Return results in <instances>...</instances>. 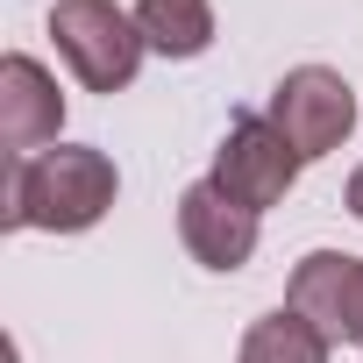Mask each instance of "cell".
Listing matches in <instances>:
<instances>
[{"label": "cell", "mask_w": 363, "mask_h": 363, "mask_svg": "<svg viewBox=\"0 0 363 363\" xmlns=\"http://www.w3.org/2000/svg\"><path fill=\"white\" fill-rule=\"evenodd\" d=\"M121 193L114 157L93 143H57L43 157H22L8 171V228H43V235H86L107 221Z\"/></svg>", "instance_id": "6da1fadb"}, {"label": "cell", "mask_w": 363, "mask_h": 363, "mask_svg": "<svg viewBox=\"0 0 363 363\" xmlns=\"http://www.w3.org/2000/svg\"><path fill=\"white\" fill-rule=\"evenodd\" d=\"M50 43H57V57L72 65V79L86 93L135 86L143 50H150L143 29H135V15L114 8V0H57V8H50Z\"/></svg>", "instance_id": "7a4b0ae2"}, {"label": "cell", "mask_w": 363, "mask_h": 363, "mask_svg": "<svg viewBox=\"0 0 363 363\" xmlns=\"http://www.w3.org/2000/svg\"><path fill=\"white\" fill-rule=\"evenodd\" d=\"M299 164H306V157L271 128V114H235L228 135H221V150H214V186H221L235 207L264 214V207H278V200L299 186Z\"/></svg>", "instance_id": "3957f363"}, {"label": "cell", "mask_w": 363, "mask_h": 363, "mask_svg": "<svg viewBox=\"0 0 363 363\" xmlns=\"http://www.w3.org/2000/svg\"><path fill=\"white\" fill-rule=\"evenodd\" d=\"M271 128L313 164V157H328V150H342L349 143V128H356V93H349V79L342 72H328V65H299V72H285L278 86H271Z\"/></svg>", "instance_id": "277c9868"}, {"label": "cell", "mask_w": 363, "mask_h": 363, "mask_svg": "<svg viewBox=\"0 0 363 363\" xmlns=\"http://www.w3.org/2000/svg\"><path fill=\"white\" fill-rule=\"evenodd\" d=\"M65 128V93L57 79L29 57V50H8L0 57V143H8V157H43V143H57Z\"/></svg>", "instance_id": "5b68a950"}, {"label": "cell", "mask_w": 363, "mask_h": 363, "mask_svg": "<svg viewBox=\"0 0 363 363\" xmlns=\"http://www.w3.org/2000/svg\"><path fill=\"white\" fill-rule=\"evenodd\" d=\"M178 242H186V257L207 264V271H242L257 257V214L235 207L214 178H200V186L178 193Z\"/></svg>", "instance_id": "8992f818"}, {"label": "cell", "mask_w": 363, "mask_h": 363, "mask_svg": "<svg viewBox=\"0 0 363 363\" xmlns=\"http://www.w3.org/2000/svg\"><path fill=\"white\" fill-rule=\"evenodd\" d=\"M349 250H313V257H299V271H292V292H285V306L292 313H306L328 342H342V299H349Z\"/></svg>", "instance_id": "52a82bcc"}, {"label": "cell", "mask_w": 363, "mask_h": 363, "mask_svg": "<svg viewBox=\"0 0 363 363\" xmlns=\"http://www.w3.org/2000/svg\"><path fill=\"white\" fill-rule=\"evenodd\" d=\"M135 29L157 57H200L214 43V0H135Z\"/></svg>", "instance_id": "ba28073f"}, {"label": "cell", "mask_w": 363, "mask_h": 363, "mask_svg": "<svg viewBox=\"0 0 363 363\" xmlns=\"http://www.w3.org/2000/svg\"><path fill=\"white\" fill-rule=\"evenodd\" d=\"M328 349H335V342H328L306 313L278 306V313H257V320H250L235 363H328Z\"/></svg>", "instance_id": "9c48e42d"}, {"label": "cell", "mask_w": 363, "mask_h": 363, "mask_svg": "<svg viewBox=\"0 0 363 363\" xmlns=\"http://www.w3.org/2000/svg\"><path fill=\"white\" fill-rule=\"evenodd\" d=\"M342 342L363 349V257L349 264V299H342Z\"/></svg>", "instance_id": "30bf717a"}, {"label": "cell", "mask_w": 363, "mask_h": 363, "mask_svg": "<svg viewBox=\"0 0 363 363\" xmlns=\"http://www.w3.org/2000/svg\"><path fill=\"white\" fill-rule=\"evenodd\" d=\"M349 214H356V221H363V164H356V171H349Z\"/></svg>", "instance_id": "8fae6325"}]
</instances>
